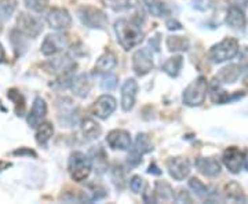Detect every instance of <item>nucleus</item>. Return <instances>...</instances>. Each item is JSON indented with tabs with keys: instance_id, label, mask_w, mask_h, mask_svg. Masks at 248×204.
<instances>
[{
	"instance_id": "obj_1",
	"label": "nucleus",
	"mask_w": 248,
	"mask_h": 204,
	"mask_svg": "<svg viewBox=\"0 0 248 204\" xmlns=\"http://www.w3.org/2000/svg\"><path fill=\"white\" fill-rule=\"evenodd\" d=\"M141 24L128 19H117L115 22V32L119 45L125 51L140 46L143 42V32L141 31Z\"/></svg>"
},
{
	"instance_id": "obj_2",
	"label": "nucleus",
	"mask_w": 248,
	"mask_h": 204,
	"mask_svg": "<svg viewBox=\"0 0 248 204\" xmlns=\"http://www.w3.org/2000/svg\"><path fill=\"white\" fill-rule=\"evenodd\" d=\"M93 170L91 159L83 152H73L69 157L68 171L75 182H83L90 177Z\"/></svg>"
},
{
	"instance_id": "obj_3",
	"label": "nucleus",
	"mask_w": 248,
	"mask_h": 204,
	"mask_svg": "<svg viewBox=\"0 0 248 204\" xmlns=\"http://www.w3.org/2000/svg\"><path fill=\"white\" fill-rule=\"evenodd\" d=\"M239 50V42L233 37H226L222 42H219L218 45L211 47L208 57L213 63H222L229 61V60H233L237 55Z\"/></svg>"
},
{
	"instance_id": "obj_4",
	"label": "nucleus",
	"mask_w": 248,
	"mask_h": 204,
	"mask_svg": "<svg viewBox=\"0 0 248 204\" xmlns=\"http://www.w3.org/2000/svg\"><path fill=\"white\" fill-rule=\"evenodd\" d=\"M208 93V83L204 76L193 80L184 91V104L187 107H200L205 101Z\"/></svg>"
},
{
	"instance_id": "obj_5",
	"label": "nucleus",
	"mask_w": 248,
	"mask_h": 204,
	"mask_svg": "<svg viewBox=\"0 0 248 204\" xmlns=\"http://www.w3.org/2000/svg\"><path fill=\"white\" fill-rule=\"evenodd\" d=\"M80 21L83 22V25L93 28V29H105L108 25L107 14L101 10L91 7V6H83L80 7L79 11Z\"/></svg>"
},
{
	"instance_id": "obj_6",
	"label": "nucleus",
	"mask_w": 248,
	"mask_h": 204,
	"mask_svg": "<svg viewBox=\"0 0 248 204\" xmlns=\"http://www.w3.org/2000/svg\"><path fill=\"white\" fill-rule=\"evenodd\" d=\"M152 148L151 140L146 134H138L133 146H130V153L127 156V161L131 167H137L142 161V156L148 152H151Z\"/></svg>"
},
{
	"instance_id": "obj_7",
	"label": "nucleus",
	"mask_w": 248,
	"mask_h": 204,
	"mask_svg": "<svg viewBox=\"0 0 248 204\" xmlns=\"http://www.w3.org/2000/svg\"><path fill=\"white\" fill-rule=\"evenodd\" d=\"M17 29L27 37H37L43 31L42 22L33 16L27 13H21L17 18Z\"/></svg>"
},
{
	"instance_id": "obj_8",
	"label": "nucleus",
	"mask_w": 248,
	"mask_h": 204,
	"mask_svg": "<svg viewBox=\"0 0 248 204\" xmlns=\"http://www.w3.org/2000/svg\"><path fill=\"white\" fill-rule=\"evenodd\" d=\"M153 69V55L149 48H140L133 55V71L138 76H145Z\"/></svg>"
},
{
	"instance_id": "obj_9",
	"label": "nucleus",
	"mask_w": 248,
	"mask_h": 204,
	"mask_svg": "<svg viewBox=\"0 0 248 204\" xmlns=\"http://www.w3.org/2000/svg\"><path fill=\"white\" fill-rule=\"evenodd\" d=\"M68 46H69V36L68 35H65V33L48 35L42 45V53L45 54L46 57L55 55L57 53L65 50Z\"/></svg>"
},
{
	"instance_id": "obj_10",
	"label": "nucleus",
	"mask_w": 248,
	"mask_h": 204,
	"mask_svg": "<svg viewBox=\"0 0 248 204\" xmlns=\"http://www.w3.org/2000/svg\"><path fill=\"white\" fill-rule=\"evenodd\" d=\"M47 24L55 31H66L72 27V17L68 10L54 7L47 14Z\"/></svg>"
},
{
	"instance_id": "obj_11",
	"label": "nucleus",
	"mask_w": 248,
	"mask_h": 204,
	"mask_svg": "<svg viewBox=\"0 0 248 204\" xmlns=\"http://www.w3.org/2000/svg\"><path fill=\"white\" fill-rule=\"evenodd\" d=\"M116 107H117V102H116L115 98L110 97V95H101L93 104L91 113L95 116V117H98V119L105 120V119H108L109 116L115 112Z\"/></svg>"
},
{
	"instance_id": "obj_12",
	"label": "nucleus",
	"mask_w": 248,
	"mask_h": 204,
	"mask_svg": "<svg viewBox=\"0 0 248 204\" xmlns=\"http://www.w3.org/2000/svg\"><path fill=\"white\" fill-rule=\"evenodd\" d=\"M58 108V120L62 127H71L76 123V108L71 99L61 98L57 102Z\"/></svg>"
},
{
	"instance_id": "obj_13",
	"label": "nucleus",
	"mask_w": 248,
	"mask_h": 204,
	"mask_svg": "<svg viewBox=\"0 0 248 204\" xmlns=\"http://www.w3.org/2000/svg\"><path fill=\"white\" fill-rule=\"evenodd\" d=\"M102 133V128L101 126L98 125L95 120L93 119H84L81 120L79 127V131H78V140L80 143H86V142L94 141L97 140L98 137Z\"/></svg>"
},
{
	"instance_id": "obj_14",
	"label": "nucleus",
	"mask_w": 248,
	"mask_h": 204,
	"mask_svg": "<svg viewBox=\"0 0 248 204\" xmlns=\"http://www.w3.org/2000/svg\"><path fill=\"white\" fill-rule=\"evenodd\" d=\"M167 170L175 181H184L190 174V164L185 157H170L167 160Z\"/></svg>"
},
{
	"instance_id": "obj_15",
	"label": "nucleus",
	"mask_w": 248,
	"mask_h": 204,
	"mask_svg": "<svg viewBox=\"0 0 248 204\" xmlns=\"http://www.w3.org/2000/svg\"><path fill=\"white\" fill-rule=\"evenodd\" d=\"M46 71L53 75H71L72 71L76 68V63L72 61L71 57L63 55L60 58H55L51 63H47L43 65Z\"/></svg>"
},
{
	"instance_id": "obj_16",
	"label": "nucleus",
	"mask_w": 248,
	"mask_h": 204,
	"mask_svg": "<svg viewBox=\"0 0 248 204\" xmlns=\"http://www.w3.org/2000/svg\"><path fill=\"white\" fill-rule=\"evenodd\" d=\"M243 159H244V153L236 146L228 148L223 152V156H222L223 164L226 166V169L229 170L232 174H239L240 170L243 167Z\"/></svg>"
},
{
	"instance_id": "obj_17",
	"label": "nucleus",
	"mask_w": 248,
	"mask_h": 204,
	"mask_svg": "<svg viewBox=\"0 0 248 204\" xmlns=\"http://www.w3.org/2000/svg\"><path fill=\"white\" fill-rule=\"evenodd\" d=\"M138 93V83L135 79H127L122 87V109L130 112L135 105V98Z\"/></svg>"
},
{
	"instance_id": "obj_18",
	"label": "nucleus",
	"mask_w": 248,
	"mask_h": 204,
	"mask_svg": "<svg viewBox=\"0 0 248 204\" xmlns=\"http://www.w3.org/2000/svg\"><path fill=\"white\" fill-rule=\"evenodd\" d=\"M107 142L112 149H120V151H127L133 145L131 135L125 130H112L108 134Z\"/></svg>"
},
{
	"instance_id": "obj_19",
	"label": "nucleus",
	"mask_w": 248,
	"mask_h": 204,
	"mask_svg": "<svg viewBox=\"0 0 248 204\" xmlns=\"http://www.w3.org/2000/svg\"><path fill=\"white\" fill-rule=\"evenodd\" d=\"M46 115H47V104L43 98L36 97L35 101H33V105H32V109L28 115V125L32 128H36L40 123H43Z\"/></svg>"
},
{
	"instance_id": "obj_20",
	"label": "nucleus",
	"mask_w": 248,
	"mask_h": 204,
	"mask_svg": "<svg viewBox=\"0 0 248 204\" xmlns=\"http://www.w3.org/2000/svg\"><path fill=\"white\" fill-rule=\"evenodd\" d=\"M196 169L205 177L214 178L221 174V163L217 157H197L195 161Z\"/></svg>"
},
{
	"instance_id": "obj_21",
	"label": "nucleus",
	"mask_w": 248,
	"mask_h": 204,
	"mask_svg": "<svg viewBox=\"0 0 248 204\" xmlns=\"http://www.w3.org/2000/svg\"><path fill=\"white\" fill-rule=\"evenodd\" d=\"M226 25L231 27L232 29H236V31H244L246 25H247V18L244 11L237 7V6H232L231 9L228 10V14H226V19H225Z\"/></svg>"
},
{
	"instance_id": "obj_22",
	"label": "nucleus",
	"mask_w": 248,
	"mask_h": 204,
	"mask_svg": "<svg viewBox=\"0 0 248 204\" xmlns=\"http://www.w3.org/2000/svg\"><path fill=\"white\" fill-rule=\"evenodd\" d=\"M243 69L244 68L240 63H231V65L222 68L221 71L218 72L215 80H218L219 83H225V84H232V83L239 80Z\"/></svg>"
},
{
	"instance_id": "obj_23",
	"label": "nucleus",
	"mask_w": 248,
	"mask_h": 204,
	"mask_svg": "<svg viewBox=\"0 0 248 204\" xmlns=\"http://www.w3.org/2000/svg\"><path fill=\"white\" fill-rule=\"evenodd\" d=\"M93 87V78L89 73H81L72 81L73 94L80 98H86L89 95L90 90Z\"/></svg>"
},
{
	"instance_id": "obj_24",
	"label": "nucleus",
	"mask_w": 248,
	"mask_h": 204,
	"mask_svg": "<svg viewBox=\"0 0 248 204\" xmlns=\"http://www.w3.org/2000/svg\"><path fill=\"white\" fill-rule=\"evenodd\" d=\"M90 159L91 164L95 167L98 174H104L108 170V156L102 146H94L90 149Z\"/></svg>"
},
{
	"instance_id": "obj_25",
	"label": "nucleus",
	"mask_w": 248,
	"mask_h": 204,
	"mask_svg": "<svg viewBox=\"0 0 248 204\" xmlns=\"http://www.w3.org/2000/svg\"><path fill=\"white\" fill-rule=\"evenodd\" d=\"M175 200V193L172 188L164 181H157L155 184V202H172Z\"/></svg>"
},
{
	"instance_id": "obj_26",
	"label": "nucleus",
	"mask_w": 248,
	"mask_h": 204,
	"mask_svg": "<svg viewBox=\"0 0 248 204\" xmlns=\"http://www.w3.org/2000/svg\"><path fill=\"white\" fill-rule=\"evenodd\" d=\"M116 65H117V58H116L115 54L107 51L97 60V63L94 66V72L95 73H108L109 71H112Z\"/></svg>"
},
{
	"instance_id": "obj_27",
	"label": "nucleus",
	"mask_w": 248,
	"mask_h": 204,
	"mask_svg": "<svg viewBox=\"0 0 248 204\" xmlns=\"http://www.w3.org/2000/svg\"><path fill=\"white\" fill-rule=\"evenodd\" d=\"M182 66H184V58L181 55H177V57L169 58L161 65V69L164 73H167L170 78H177L181 69H182Z\"/></svg>"
},
{
	"instance_id": "obj_28",
	"label": "nucleus",
	"mask_w": 248,
	"mask_h": 204,
	"mask_svg": "<svg viewBox=\"0 0 248 204\" xmlns=\"http://www.w3.org/2000/svg\"><path fill=\"white\" fill-rule=\"evenodd\" d=\"M54 134V127L50 122H45L37 126V131H36V142L40 146H47L48 141L51 140Z\"/></svg>"
},
{
	"instance_id": "obj_29",
	"label": "nucleus",
	"mask_w": 248,
	"mask_h": 204,
	"mask_svg": "<svg viewBox=\"0 0 248 204\" xmlns=\"http://www.w3.org/2000/svg\"><path fill=\"white\" fill-rule=\"evenodd\" d=\"M143 4L149 11V14L155 16V17H166L170 14V9L167 7V4L163 3L161 0H143Z\"/></svg>"
},
{
	"instance_id": "obj_30",
	"label": "nucleus",
	"mask_w": 248,
	"mask_h": 204,
	"mask_svg": "<svg viewBox=\"0 0 248 204\" xmlns=\"http://www.w3.org/2000/svg\"><path fill=\"white\" fill-rule=\"evenodd\" d=\"M166 45L171 53L189 50V40L184 36H169L166 40Z\"/></svg>"
},
{
	"instance_id": "obj_31",
	"label": "nucleus",
	"mask_w": 248,
	"mask_h": 204,
	"mask_svg": "<svg viewBox=\"0 0 248 204\" xmlns=\"http://www.w3.org/2000/svg\"><path fill=\"white\" fill-rule=\"evenodd\" d=\"M189 188H190L200 199H203V200H210V195H211L210 188L207 187V185H204L200 179L192 178V179L189 181Z\"/></svg>"
},
{
	"instance_id": "obj_32",
	"label": "nucleus",
	"mask_w": 248,
	"mask_h": 204,
	"mask_svg": "<svg viewBox=\"0 0 248 204\" xmlns=\"http://www.w3.org/2000/svg\"><path fill=\"white\" fill-rule=\"evenodd\" d=\"M11 45L14 47L17 55H22V54L27 51V40H25V35L21 33L19 31H13L11 32Z\"/></svg>"
},
{
	"instance_id": "obj_33",
	"label": "nucleus",
	"mask_w": 248,
	"mask_h": 204,
	"mask_svg": "<svg viewBox=\"0 0 248 204\" xmlns=\"http://www.w3.org/2000/svg\"><path fill=\"white\" fill-rule=\"evenodd\" d=\"M225 193H226V197L231 199V200H234V202H246V197H244V193H243V189L240 187L237 182H231L225 187Z\"/></svg>"
},
{
	"instance_id": "obj_34",
	"label": "nucleus",
	"mask_w": 248,
	"mask_h": 204,
	"mask_svg": "<svg viewBox=\"0 0 248 204\" xmlns=\"http://www.w3.org/2000/svg\"><path fill=\"white\" fill-rule=\"evenodd\" d=\"M17 7V0H0V22L11 17Z\"/></svg>"
},
{
	"instance_id": "obj_35",
	"label": "nucleus",
	"mask_w": 248,
	"mask_h": 204,
	"mask_svg": "<svg viewBox=\"0 0 248 204\" xmlns=\"http://www.w3.org/2000/svg\"><path fill=\"white\" fill-rule=\"evenodd\" d=\"M7 97L16 102V113H17V116H24V113H25V99L22 97V94L17 90H10Z\"/></svg>"
},
{
	"instance_id": "obj_36",
	"label": "nucleus",
	"mask_w": 248,
	"mask_h": 204,
	"mask_svg": "<svg viewBox=\"0 0 248 204\" xmlns=\"http://www.w3.org/2000/svg\"><path fill=\"white\" fill-rule=\"evenodd\" d=\"M107 7L115 11H123L131 6V0H101Z\"/></svg>"
},
{
	"instance_id": "obj_37",
	"label": "nucleus",
	"mask_w": 248,
	"mask_h": 204,
	"mask_svg": "<svg viewBox=\"0 0 248 204\" xmlns=\"http://www.w3.org/2000/svg\"><path fill=\"white\" fill-rule=\"evenodd\" d=\"M27 7L35 13H43L48 7V0H24Z\"/></svg>"
},
{
	"instance_id": "obj_38",
	"label": "nucleus",
	"mask_w": 248,
	"mask_h": 204,
	"mask_svg": "<svg viewBox=\"0 0 248 204\" xmlns=\"http://www.w3.org/2000/svg\"><path fill=\"white\" fill-rule=\"evenodd\" d=\"M117 86V76L116 75H107L101 81V89L104 91H112Z\"/></svg>"
},
{
	"instance_id": "obj_39",
	"label": "nucleus",
	"mask_w": 248,
	"mask_h": 204,
	"mask_svg": "<svg viewBox=\"0 0 248 204\" xmlns=\"http://www.w3.org/2000/svg\"><path fill=\"white\" fill-rule=\"evenodd\" d=\"M143 187H145L143 178H141L140 175H134L131 178V181H130V189L133 190L134 193H141Z\"/></svg>"
},
{
	"instance_id": "obj_40",
	"label": "nucleus",
	"mask_w": 248,
	"mask_h": 204,
	"mask_svg": "<svg viewBox=\"0 0 248 204\" xmlns=\"http://www.w3.org/2000/svg\"><path fill=\"white\" fill-rule=\"evenodd\" d=\"M175 200H177L178 203H192V197L189 196V193L184 190V189H179L177 192V195H175Z\"/></svg>"
},
{
	"instance_id": "obj_41",
	"label": "nucleus",
	"mask_w": 248,
	"mask_h": 204,
	"mask_svg": "<svg viewBox=\"0 0 248 204\" xmlns=\"http://www.w3.org/2000/svg\"><path fill=\"white\" fill-rule=\"evenodd\" d=\"M239 58H240V65L243 68H248V47H244L239 50Z\"/></svg>"
},
{
	"instance_id": "obj_42",
	"label": "nucleus",
	"mask_w": 248,
	"mask_h": 204,
	"mask_svg": "<svg viewBox=\"0 0 248 204\" xmlns=\"http://www.w3.org/2000/svg\"><path fill=\"white\" fill-rule=\"evenodd\" d=\"M166 25L169 28L170 31H181L182 29V25L178 22L177 19H169L167 22H166Z\"/></svg>"
},
{
	"instance_id": "obj_43",
	"label": "nucleus",
	"mask_w": 248,
	"mask_h": 204,
	"mask_svg": "<svg viewBox=\"0 0 248 204\" xmlns=\"http://www.w3.org/2000/svg\"><path fill=\"white\" fill-rule=\"evenodd\" d=\"M159 42H160V35L157 33V35L155 36V37H152L151 39V47L155 50V51H159V48H160V46H159Z\"/></svg>"
},
{
	"instance_id": "obj_44",
	"label": "nucleus",
	"mask_w": 248,
	"mask_h": 204,
	"mask_svg": "<svg viewBox=\"0 0 248 204\" xmlns=\"http://www.w3.org/2000/svg\"><path fill=\"white\" fill-rule=\"evenodd\" d=\"M148 173L149 174H153V175H161V171L159 170V167L153 163V164H151L149 166V170H148Z\"/></svg>"
},
{
	"instance_id": "obj_45",
	"label": "nucleus",
	"mask_w": 248,
	"mask_h": 204,
	"mask_svg": "<svg viewBox=\"0 0 248 204\" xmlns=\"http://www.w3.org/2000/svg\"><path fill=\"white\" fill-rule=\"evenodd\" d=\"M4 60H6V53H4V48H3V46L0 45V63H4Z\"/></svg>"
},
{
	"instance_id": "obj_46",
	"label": "nucleus",
	"mask_w": 248,
	"mask_h": 204,
	"mask_svg": "<svg viewBox=\"0 0 248 204\" xmlns=\"http://www.w3.org/2000/svg\"><path fill=\"white\" fill-rule=\"evenodd\" d=\"M243 166H244V169L248 170V151H246V153H244V159H243Z\"/></svg>"
},
{
	"instance_id": "obj_47",
	"label": "nucleus",
	"mask_w": 248,
	"mask_h": 204,
	"mask_svg": "<svg viewBox=\"0 0 248 204\" xmlns=\"http://www.w3.org/2000/svg\"><path fill=\"white\" fill-rule=\"evenodd\" d=\"M244 84L248 87V72L246 73V76H244Z\"/></svg>"
}]
</instances>
